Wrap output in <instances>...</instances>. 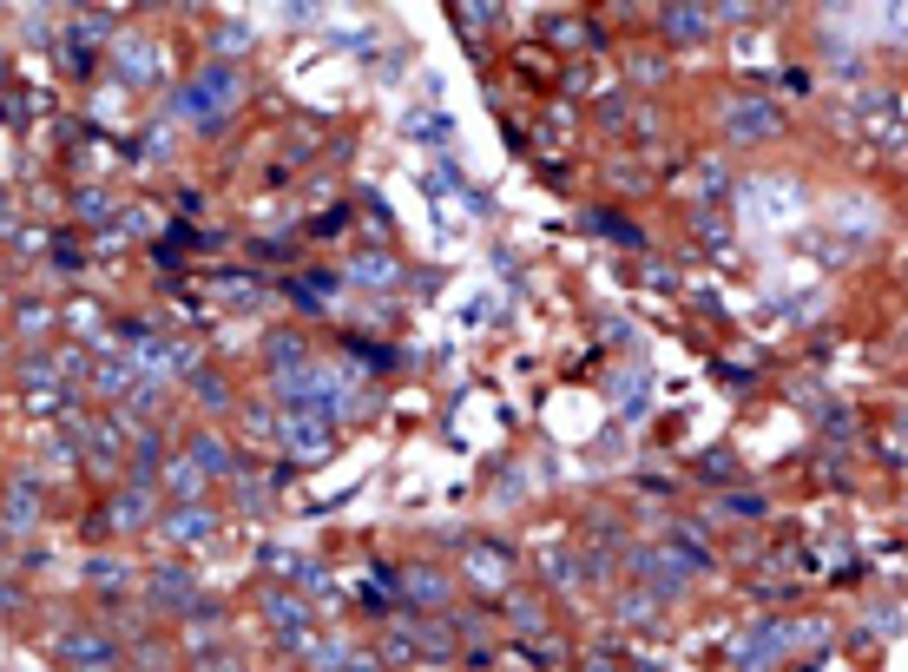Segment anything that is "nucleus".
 I'll return each instance as SVG.
<instances>
[{"mask_svg":"<svg viewBox=\"0 0 908 672\" xmlns=\"http://www.w3.org/2000/svg\"><path fill=\"white\" fill-rule=\"evenodd\" d=\"M244 106V74L231 67V60H211L192 74V86L178 92V113H185V126H198V133H217L231 113Z\"/></svg>","mask_w":908,"mask_h":672,"instance_id":"1","label":"nucleus"},{"mask_svg":"<svg viewBox=\"0 0 908 672\" xmlns=\"http://www.w3.org/2000/svg\"><path fill=\"white\" fill-rule=\"evenodd\" d=\"M60 660H67V672H119V646L99 626H72V633H60Z\"/></svg>","mask_w":908,"mask_h":672,"instance_id":"2","label":"nucleus"},{"mask_svg":"<svg viewBox=\"0 0 908 672\" xmlns=\"http://www.w3.org/2000/svg\"><path fill=\"white\" fill-rule=\"evenodd\" d=\"M283 448L296 455V461H323L336 436H330V416H310V409H290L283 416Z\"/></svg>","mask_w":908,"mask_h":672,"instance_id":"3","label":"nucleus"},{"mask_svg":"<svg viewBox=\"0 0 908 672\" xmlns=\"http://www.w3.org/2000/svg\"><path fill=\"white\" fill-rule=\"evenodd\" d=\"M724 133L731 139H770L777 133V106L770 99H731L724 106Z\"/></svg>","mask_w":908,"mask_h":672,"instance_id":"4","label":"nucleus"},{"mask_svg":"<svg viewBox=\"0 0 908 672\" xmlns=\"http://www.w3.org/2000/svg\"><path fill=\"white\" fill-rule=\"evenodd\" d=\"M158 534H165V540H172V547H205L211 534H217V515H211V508H198V501H192V508H172V515H165V522H158Z\"/></svg>","mask_w":908,"mask_h":672,"instance_id":"5","label":"nucleus"},{"mask_svg":"<svg viewBox=\"0 0 908 672\" xmlns=\"http://www.w3.org/2000/svg\"><path fill=\"white\" fill-rule=\"evenodd\" d=\"M145 522H152V481L119 488V495H113V508H106V527H113V534H139Z\"/></svg>","mask_w":908,"mask_h":672,"instance_id":"6","label":"nucleus"},{"mask_svg":"<svg viewBox=\"0 0 908 672\" xmlns=\"http://www.w3.org/2000/svg\"><path fill=\"white\" fill-rule=\"evenodd\" d=\"M205 481H211V475L192 461V455H172V461H165V495H172L178 508H192V501L205 495Z\"/></svg>","mask_w":908,"mask_h":672,"instance_id":"7","label":"nucleus"},{"mask_svg":"<svg viewBox=\"0 0 908 672\" xmlns=\"http://www.w3.org/2000/svg\"><path fill=\"white\" fill-rule=\"evenodd\" d=\"M152 600H158L165 613H192V606H198V587H192L185 567H158V574H152Z\"/></svg>","mask_w":908,"mask_h":672,"instance_id":"8","label":"nucleus"},{"mask_svg":"<svg viewBox=\"0 0 908 672\" xmlns=\"http://www.w3.org/2000/svg\"><path fill=\"white\" fill-rule=\"evenodd\" d=\"M119 79L126 86H152L158 79V47L152 40H119Z\"/></svg>","mask_w":908,"mask_h":672,"instance_id":"9","label":"nucleus"},{"mask_svg":"<svg viewBox=\"0 0 908 672\" xmlns=\"http://www.w3.org/2000/svg\"><path fill=\"white\" fill-rule=\"evenodd\" d=\"M0 515H7V527H13V534H27V527L40 522V481H13Z\"/></svg>","mask_w":908,"mask_h":672,"instance_id":"10","label":"nucleus"},{"mask_svg":"<svg viewBox=\"0 0 908 672\" xmlns=\"http://www.w3.org/2000/svg\"><path fill=\"white\" fill-rule=\"evenodd\" d=\"M92 389H99V396H133V389H139V363H133V357H106V363L92 370Z\"/></svg>","mask_w":908,"mask_h":672,"instance_id":"11","label":"nucleus"},{"mask_svg":"<svg viewBox=\"0 0 908 672\" xmlns=\"http://www.w3.org/2000/svg\"><path fill=\"white\" fill-rule=\"evenodd\" d=\"M86 587L119 594V587H133V567H126V561H113V554H92V561H86Z\"/></svg>","mask_w":908,"mask_h":672,"instance_id":"12","label":"nucleus"},{"mask_svg":"<svg viewBox=\"0 0 908 672\" xmlns=\"http://www.w3.org/2000/svg\"><path fill=\"white\" fill-rule=\"evenodd\" d=\"M711 27V7H665V33L672 40H699Z\"/></svg>","mask_w":908,"mask_h":672,"instance_id":"13","label":"nucleus"},{"mask_svg":"<svg viewBox=\"0 0 908 672\" xmlns=\"http://www.w3.org/2000/svg\"><path fill=\"white\" fill-rule=\"evenodd\" d=\"M402 587H409V600H416V606H435V600L448 594V581H441L435 567H402Z\"/></svg>","mask_w":908,"mask_h":672,"instance_id":"14","label":"nucleus"},{"mask_svg":"<svg viewBox=\"0 0 908 672\" xmlns=\"http://www.w3.org/2000/svg\"><path fill=\"white\" fill-rule=\"evenodd\" d=\"M264 620H271L277 633H303V600H290V594H264Z\"/></svg>","mask_w":908,"mask_h":672,"instance_id":"15","label":"nucleus"},{"mask_svg":"<svg viewBox=\"0 0 908 672\" xmlns=\"http://www.w3.org/2000/svg\"><path fill=\"white\" fill-rule=\"evenodd\" d=\"M192 461H198L205 475H231V448L217 442V436H198V442H192Z\"/></svg>","mask_w":908,"mask_h":672,"instance_id":"16","label":"nucleus"},{"mask_svg":"<svg viewBox=\"0 0 908 672\" xmlns=\"http://www.w3.org/2000/svg\"><path fill=\"white\" fill-rule=\"evenodd\" d=\"M350 277L355 284H396V264H389V257H355Z\"/></svg>","mask_w":908,"mask_h":672,"instance_id":"17","label":"nucleus"},{"mask_svg":"<svg viewBox=\"0 0 908 672\" xmlns=\"http://www.w3.org/2000/svg\"><path fill=\"white\" fill-rule=\"evenodd\" d=\"M290 363H303V337H271V370L290 376Z\"/></svg>","mask_w":908,"mask_h":672,"instance_id":"18","label":"nucleus"},{"mask_svg":"<svg viewBox=\"0 0 908 672\" xmlns=\"http://www.w3.org/2000/svg\"><path fill=\"white\" fill-rule=\"evenodd\" d=\"M27 396H53V363H27Z\"/></svg>","mask_w":908,"mask_h":672,"instance_id":"19","label":"nucleus"},{"mask_svg":"<svg viewBox=\"0 0 908 672\" xmlns=\"http://www.w3.org/2000/svg\"><path fill=\"white\" fill-rule=\"evenodd\" d=\"M468 567H475L481 587H500V561H494V554H468Z\"/></svg>","mask_w":908,"mask_h":672,"instance_id":"20","label":"nucleus"},{"mask_svg":"<svg viewBox=\"0 0 908 672\" xmlns=\"http://www.w3.org/2000/svg\"><path fill=\"white\" fill-rule=\"evenodd\" d=\"M217 47H224V53H231V47H251V27H237V20L217 27Z\"/></svg>","mask_w":908,"mask_h":672,"instance_id":"21","label":"nucleus"},{"mask_svg":"<svg viewBox=\"0 0 908 672\" xmlns=\"http://www.w3.org/2000/svg\"><path fill=\"white\" fill-rule=\"evenodd\" d=\"M198 396H205L211 409H224V382H217V376H198Z\"/></svg>","mask_w":908,"mask_h":672,"instance_id":"22","label":"nucleus"},{"mask_svg":"<svg viewBox=\"0 0 908 672\" xmlns=\"http://www.w3.org/2000/svg\"><path fill=\"white\" fill-rule=\"evenodd\" d=\"M889 27H896V33H908V7H889Z\"/></svg>","mask_w":908,"mask_h":672,"instance_id":"23","label":"nucleus"},{"mask_svg":"<svg viewBox=\"0 0 908 672\" xmlns=\"http://www.w3.org/2000/svg\"><path fill=\"white\" fill-rule=\"evenodd\" d=\"M158 672H172V666H158Z\"/></svg>","mask_w":908,"mask_h":672,"instance_id":"24","label":"nucleus"}]
</instances>
